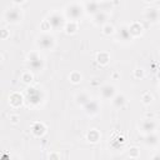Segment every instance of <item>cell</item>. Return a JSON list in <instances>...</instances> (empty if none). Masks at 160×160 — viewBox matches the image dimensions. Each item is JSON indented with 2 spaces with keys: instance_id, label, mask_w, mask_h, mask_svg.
Listing matches in <instances>:
<instances>
[{
  "instance_id": "cell-22",
  "label": "cell",
  "mask_w": 160,
  "mask_h": 160,
  "mask_svg": "<svg viewBox=\"0 0 160 160\" xmlns=\"http://www.w3.org/2000/svg\"><path fill=\"white\" fill-rule=\"evenodd\" d=\"M81 80H82V75L79 72V71H71L70 74H69V81L71 82V84H80L81 82Z\"/></svg>"
},
{
  "instance_id": "cell-12",
  "label": "cell",
  "mask_w": 160,
  "mask_h": 160,
  "mask_svg": "<svg viewBox=\"0 0 160 160\" xmlns=\"http://www.w3.org/2000/svg\"><path fill=\"white\" fill-rule=\"evenodd\" d=\"M108 19H109L108 11L100 10L96 14L92 15V24L96 25V26H102V25H105L108 22Z\"/></svg>"
},
{
  "instance_id": "cell-25",
  "label": "cell",
  "mask_w": 160,
  "mask_h": 160,
  "mask_svg": "<svg viewBox=\"0 0 160 160\" xmlns=\"http://www.w3.org/2000/svg\"><path fill=\"white\" fill-rule=\"evenodd\" d=\"M152 101V95L150 91H145L142 95H141V102L144 105H150Z\"/></svg>"
},
{
  "instance_id": "cell-6",
  "label": "cell",
  "mask_w": 160,
  "mask_h": 160,
  "mask_svg": "<svg viewBox=\"0 0 160 160\" xmlns=\"http://www.w3.org/2000/svg\"><path fill=\"white\" fill-rule=\"evenodd\" d=\"M156 129H158V122L152 118H145L139 124V131L144 135L150 134V132H155Z\"/></svg>"
},
{
  "instance_id": "cell-7",
  "label": "cell",
  "mask_w": 160,
  "mask_h": 160,
  "mask_svg": "<svg viewBox=\"0 0 160 160\" xmlns=\"http://www.w3.org/2000/svg\"><path fill=\"white\" fill-rule=\"evenodd\" d=\"M26 100L30 102L31 106H38L44 100L42 92L38 88H29L26 91Z\"/></svg>"
},
{
  "instance_id": "cell-3",
  "label": "cell",
  "mask_w": 160,
  "mask_h": 160,
  "mask_svg": "<svg viewBox=\"0 0 160 160\" xmlns=\"http://www.w3.org/2000/svg\"><path fill=\"white\" fill-rule=\"evenodd\" d=\"M55 45H56V41H55V38L49 34V32H42L40 35L36 36V46L41 50H54L55 49Z\"/></svg>"
},
{
  "instance_id": "cell-36",
  "label": "cell",
  "mask_w": 160,
  "mask_h": 160,
  "mask_svg": "<svg viewBox=\"0 0 160 160\" xmlns=\"http://www.w3.org/2000/svg\"><path fill=\"white\" fill-rule=\"evenodd\" d=\"M144 1H145V2H152L154 0H144Z\"/></svg>"
},
{
  "instance_id": "cell-13",
  "label": "cell",
  "mask_w": 160,
  "mask_h": 160,
  "mask_svg": "<svg viewBox=\"0 0 160 160\" xmlns=\"http://www.w3.org/2000/svg\"><path fill=\"white\" fill-rule=\"evenodd\" d=\"M118 39L124 41V42H128V41L134 39L131 32H130V30H129V25H121L119 28V30H118Z\"/></svg>"
},
{
  "instance_id": "cell-9",
  "label": "cell",
  "mask_w": 160,
  "mask_h": 160,
  "mask_svg": "<svg viewBox=\"0 0 160 160\" xmlns=\"http://www.w3.org/2000/svg\"><path fill=\"white\" fill-rule=\"evenodd\" d=\"M100 95L104 100H111L115 95H116V89L114 85L110 84H105L100 88Z\"/></svg>"
},
{
  "instance_id": "cell-33",
  "label": "cell",
  "mask_w": 160,
  "mask_h": 160,
  "mask_svg": "<svg viewBox=\"0 0 160 160\" xmlns=\"http://www.w3.org/2000/svg\"><path fill=\"white\" fill-rule=\"evenodd\" d=\"M24 1H25V0H12V2L16 4V5H18V4H22Z\"/></svg>"
},
{
  "instance_id": "cell-23",
  "label": "cell",
  "mask_w": 160,
  "mask_h": 160,
  "mask_svg": "<svg viewBox=\"0 0 160 160\" xmlns=\"http://www.w3.org/2000/svg\"><path fill=\"white\" fill-rule=\"evenodd\" d=\"M88 140L90 142H98L100 140V132L96 130V129H91L89 132H88Z\"/></svg>"
},
{
  "instance_id": "cell-4",
  "label": "cell",
  "mask_w": 160,
  "mask_h": 160,
  "mask_svg": "<svg viewBox=\"0 0 160 160\" xmlns=\"http://www.w3.org/2000/svg\"><path fill=\"white\" fill-rule=\"evenodd\" d=\"M46 19H48V21H49V24H50L52 30H64V26L66 24L65 15L60 14L59 11H52V12H50L48 15Z\"/></svg>"
},
{
  "instance_id": "cell-20",
  "label": "cell",
  "mask_w": 160,
  "mask_h": 160,
  "mask_svg": "<svg viewBox=\"0 0 160 160\" xmlns=\"http://www.w3.org/2000/svg\"><path fill=\"white\" fill-rule=\"evenodd\" d=\"M79 30V21H72V20H68L65 26H64V31L68 35H72L76 34V31Z\"/></svg>"
},
{
  "instance_id": "cell-30",
  "label": "cell",
  "mask_w": 160,
  "mask_h": 160,
  "mask_svg": "<svg viewBox=\"0 0 160 160\" xmlns=\"http://www.w3.org/2000/svg\"><path fill=\"white\" fill-rule=\"evenodd\" d=\"M9 119H10V121H11L12 124H16V122L20 120V116H19L18 114H11V115L9 116Z\"/></svg>"
},
{
  "instance_id": "cell-16",
  "label": "cell",
  "mask_w": 160,
  "mask_h": 160,
  "mask_svg": "<svg viewBox=\"0 0 160 160\" xmlns=\"http://www.w3.org/2000/svg\"><path fill=\"white\" fill-rule=\"evenodd\" d=\"M22 102H24V98H22V95H20L19 92H12V94L9 96V104H10V106L14 108V109L20 108V106L22 105Z\"/></svg>"
},
{
  "instance_id": "cell-5",
  "label": "cell",
  "mask_w": 160,
  "mask_h": 160,
  "mask_svg": "<svg viewBox=\"0 0 160 160\" xmlns=\"http://www.w3.org/2000/svg\"><path fill=\"white\" fill-rule=\"evenodd\" d=\"M22 18H24L22 10L16 6L6 9L4 12V20L9 24H19V22H21Z\"/></svg>"
},
{
  "instance_id": "cell-32",
  "label": "cell",
  "mask_w": 160,
  "mask_h": 160,
  "mask_svg": "<svg viewBox=\"0 0 160 160\" xmlns=\"http://www.w3.org/2000/svg\"><path fill=\"white\" fill-rule=\"evenodd\" d=\"M49 158L50 159H59L60 158V154H49Z\"/></svg>"
},
{
  "instance_id": "cell-15",
  "label": "cell",
  "mask_w": 160,
  "mask_h": 160,
  "mask_svg": "<svg viewBox=\"0 0 160 160\" xmlns=\"http://www.w3.org/2000/svg\"><path fill=\"white\" fill-rule=\"evenodd\" d=\"M31 132L34 136L36 138H41L45 132H46V126L44 122H40V121H36L31 125Z\"/></svg>"
},
{
  "instance_id": "cell-29",
  "label": "cell",
  "mask_w": 160,
  "mask_h": 160,
  "mask_svg": "<svg viewBox=\"0 0 160 160\" xmlns=\"http://www.w3.org/2000/svg\"><path fill=\"white\" fill-rule=\"evenodd\" d=\"M145 76V71H144V69H141V68H136L135 70H134V78L135 79H142Z\"/></svg>"
},
{
  "instance_id": "cell-17",
  "label": "cell",
  "mask_w": 160,
  "mask_h": 160,
  "mask_svg": "<svg viewBox=\"0 0 160 160\" xmlns=\"http://www.w3.org/2000/svg\"><path fill=\"white\" fill-rule=\"evenodd\" d=\"M74 100H75L76 105H79V106H84L88 101L91 100V98H90L89 92H86V91H79V92L75 94Z\"/></svg>"
},
{
  "instance_id": "cell-21",
  "label": "cell",
  "mask_w": 160,
  "mask_h": 160,
  "mask_svg": "<svg viewBox=\"0 0 160 160\" xmlns=\"http://www.w3.org/2000/svg\"><path fill=\"white\" fill-rule=\"evenodd\" d=\"M96 61H98L100 65H102V66L108 65V64L110 62V55H109V52H106V51H100V52H98V55H96Z\"/></svg>"
},
{
  "instance_id": "cell-2",
  "label": "cell",
  "mask_w": 160,
  "mask_h": 160,
  "mask_svg": "<svg viewBox=\"0 0 160 160\" xmlns=\"http://www.w3.org/2000/svg\"><path fill=\"white\" fill-rule=\"evenodd\" d=\"M26 64L29 66V69L31 71H35V72H39V71H42L44 68H45V61H44V58L36 51H30L28 55H26Z\"/></svg>"
},
{
  "instance_id": "cell-14",
  "label": "cell",
  "mask_w": 160,
  "mask_h": 160,
  "mask_svg": "<svg viewBox=\"0 0 160 160\" xmlns=\"http://www.w3.org/2000/svg\"><path fill=\"white\" fill-rule=\"evenodd\" d=\"M144 144L146 146H150V148H156L159 144H160V136L155 132H150V134H146L145 135V140H144Z\"/></svg>"
},
{
  "instance_id": "cell-38",
  "label": "cell",
  "mask_w": 160,
  "mask_h": 160,
  "mask_svg": "<svg viewBox=\"0 0 160 160\" xmlns=\"http://www.w3.org/2000/svg\"><path fill=\"white\" fill-rule=\"evenodd\" d=\"M159 11H160V10H159Z\"/></svg>"
},
{
  "instance_id": "cell-8",
  "label": "cell",
  "mask_w": 160,
  "mask_h": 160,
  "mask_svg": "<svg viewBox=\"0 0 160 160\" xmlns=\"http://www.w3.org/2000/svg\"><path fill=\"white\" fill-rule=\"evenodd\" d=\"M82 109H84V112L86 114V115H89V116H95V115H98L99 112H100V104H99V101L98 100H90V101H88L84 106H82Z\"/></svg>"
},
{
  "instance_id": "cell-28",
  "label": "cell",
  "mask_w": 160,
  "mask_h": 160,
  "mask_svg": "<svg viewBox=\"0 0 160 160\" xmlns=\"http://www.w3.org/2000/svg\"><path fill=\"white\" fill-rule=\"evenodd\" d=\"M40 30H42V32H48L49 30H52L51 26H50V24H49V21H48V19H44V20L41 21V24H40Z\"/></svg>"
},
{
  "instance_id": "cell-34",
  "label": "cell",
  "mask_w": 160,
  "mask_h": 160,
  "mask_svg": "<svg viewBox=\"0 0 160 160\" xmlns=\"http://www.w3.org/2000/svg\"><path fill=\"white\" fill-rule=\"evenodd\" d=\"M152 159H160V154H156V155H154V156H151Z\"/></svg>"
},
{
  "instance_id": "cell-37",
  "label": "cell",
  "mask_w": 160,
  "mask_h": 160,
  "mask_svg": "<svg viewBox=\"0 0 160 160\" xmlns=\"http://www.w3.org/2000/svg\"><path fill=\"white\" fill-rule=\"evenodd\" d=\"M98 1H106V0H98Z\"/></svg>"
},
{
  "instance_id": "cell-31",
  "label": "cell",
  "mask_w": 160,
  "mask_h": 160,
  "mask_svg": "<svg viewBox=\"0 0 160 160\" xmlns=\"http://www.w3.org/2000/svg\"><path fill=\"white\" fill-rule=\"evenodd\" d=\"M8 36H9L8 29H6V28H2V29H1V39H2V40H6Z\"/></svg>"
},
{
  "instance_id": "cell-24",
  "label": "cell",
  "mask_w": 160,
  "mask_h": 160,
  "mask_svg": "<svg viewBox=\"0 0 160 160\" xmlns=\"http://www.w3.org/2000/svg\"><path fill=\"white\" fill-rule=\"evenodd\" d=\"M101 32H102L104 35H106V36H110V35H112V34L115 32V28H114V25H111L110 22H106L105 25L101 26Z\"/></svg>"
},
{
  "instance_id": "cell-27",
  "label": "cell",
  "mask_w": 160,
  "mask_h": 160,
  "mask_svg": "<svg viewBox=\"0 0 160 160\" xmlns=\"http://www.w3.org/2000/svg\"><path fill=\"white\" fill-rule=\"evenodd\" d=\"M128 156H129V158H132V159L139 158V156H140L139 149H138L136 146H131V148L129 149V151H128Z\"/></svg>"
},
{
  "instance_id": "cell-26",
  "label": "cell",
  "mask_w": 160,
  "mask_h": 160,
  "mask_svg": "<svg viewBox=\"0 0 160 160\" xmlns=\"http://www.w3.org/2000/svg\"><path fill=\"white\" fill-rule=\"evenodd\" d=\"M21 81L25 82V84H30L32 81V74H31V70L30 71H24L21 74Z\"/></svg>"
},
{
  "instance_id": "cell-35",
  "label": "cell",
  "mask_w": 160,
  "mask_h": 160,
  "mask_svg": "<svg viewBox=\"0 0 160 160\" xmlns=\"http://www.w3.org/2000/svg\"><path fill=\"white\" fill-rule=\"evenodd\" d=\"M156 78H158V80H160V70H158V72H156Z\"/></svg>"
},
{
  "instance_id": "cell-10",
  "label": "cell",
  "mask_w": 160,
  "mask_h": 160,
  "mask_svg": "<svg viewBox=\"0 0 160 160\" xmlns=\"http://www.w3.org/2000/svg\"><path fill=\"white\" fill-rule=\"evenodd\" d=\"M84 10L89 15H94L98 11H100V1L98 0H86L84 2Z\"/></svg>"
},
{
  "instance_id": "cell-1",
  "label": "cell",
  "mask_w": 160,
  "mask_h": 160,
  "mask_svg": "<svg viewBox=\"0 0 160 160\" xmlns=\"http://www.w3.org/2000/svg\"><path fill=\"white\" fill-rule=\"evenodd\" d=\"M85 14L84 10V5L79 4V2H71L69 5H66L65 10H64V15L68 20H72V21H80L82 19Z\"/></svg>"
},
{
  "instance_id": "cell-18",
  "label": "cell",
  "mask_w": 160,
  "mask_h": 160,
  "mask_svg": "<svg viewBox=\"0 0 160 160\" xmlns=\"http://www.w3.org/2000/svg\"><path fill=\"white\" fill-rule=\"evenodd\" d=\"M129 30H130L132 38L141 36L142 32H144V28H142V25H141L140 22H138V21H134V22L129 24Z\"/></svg>"
},
{
  "instance_id": "cell-11",
  "label": "cell",
  "mask_w": 160,
  "mask_h": 160,
  "mask_svg": "<svg viewBox=\"0 0 160 160\" xmlns=\"http://www.w3.org/2000/svg\"><path fill=\"white\" fill-rule=\"evenodd\" d=\"M144 18L149 22H156L160 19V11L156 8H148L144 11Z\"/></svg>"
},
{
  "instance_id": "cell-19",
  "label": "cell",
  "mask_w": 160,
  "mask_h": 160,
  "mask_svg": "<svg viewBox=\"0 0 160 160\" xmlns=\"http://www.w3.org/2000/svg\"><path fill=\"white\" fill-rule=\"evenodd\" d=\"M126 102H128V100H126L125 95H122V94H116V95L111 99V104H112L114 108H116V109L124 108V106L126 105Z\"/></svg>"
}]
</instances>
